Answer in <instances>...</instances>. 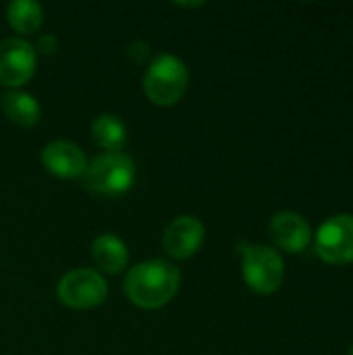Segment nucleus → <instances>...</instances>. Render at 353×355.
I'll use <instances>...</instances> for the list:
<instances>
[{
  "label": "nucleus",
  "mask_w": 353,
  "mask_h": 355,
  "mask_svg": "<svg viewBox=\"0 0 353 355\" xmlns=\"http://www.w3.org/2000/svg\"><path fill=\"white\" fill-rule=\"evenodd\" d=\"M92 137L98 148L104 152H121L127 139V129L121 116L104 112L98 114L92 123Z\"/></svg>",
  "instance_id": "ddd939ff"
},
{
  "label": "nucleus",
  "mask_w": 353,
  "mask_h": 355,
  "mask_svg": "<svg viewBox=\"0 0 353 355\" xmlns=\"http://www.w3.org/2000/svg\"><path fill=\"white\" fill-rule=\"evenodd\" d=\"M241 252V275L246 285L258 295H273L285 279L283 256L262 243H246Z\"/></svg>",
  "instance_id": "20e7f679"
},
{
  "label": "nucleus",
  "mask_w": 353,
  "mask_h": 355,
  "mask_svg": "<svg viewBox=\"0 0 353 355\" xmlns=\"http://www.w3.org/2000/svg\"><path fill=\"white\" fill-rule=\"evenodd\" d=\"M8 25L21 35H33L44 23V6L33 0H12L6 6Z\"/></svg>",
  "instance_id": "4468645a"
},
{
  "label": "nucleus",
  "mask_w": 353,
  "mask_h": 355,
  "mask_svg": "<svg viewBox=\"0 0 353 355\" xmlns=\"http://www.w3.org/2000/svg\"><path fill=\"white\" fill-rule=\"evenodd\" d=\"M268 235L277 248V252H287V254H302L310 248L314 231L306 216L293 210H281L270 218L268 225Z\"/></svg>",
  "instance_id": "6e6552de"
},
{
  "label": "nucleus",
  "mask_w": 353,
  "mask_h": 355,
  "mask_svg": "<svg viewBox=\"0 0 353 355\" xmlns=\"http://www.w3.org/2000/svg\"><path fill=\"white\" fill-rule=\"evenodd\" d=\"M347 355H353V343H352V347H350V352H347Z\"/></svg>",
  "instance_id": "dca6fc26"
},
{
  "label": "nucleus",
  "mask_w": 353,
  "mask_h": 355,
  "mask_svg": "<svg viewBox=\"0 0 353 355\" xmlns=\"http://www.w3.org/2000/svg\"><path fill=\"white\" fill-rule=\"evenodd\" d=\"M92 260L98 266L100 275H119L129 262V252L123 239L112 233H102L92 243Z\"/></svg>",
  "instance_id": "9b49d317"
},
{
  "label": "nucleus",
  "mask_w": 353,
  "mask_h": 355,
  "mask_svg": "<svg viewBox=\"0 0 353 355\" xmlns=\"http://www.w3.org/2000/svg\"><path fill=\"white\" fill-rule=\"evenodd\" d=\"M316 256L331 266L353 264V214L327 218L312 237Z\"/></svg>",
  "instance_id": "423d86ee"
},
{
  "label": "nucleus",
  "mask_w": 353,
  "mask_h": 355,
  "mask_svg": "<svg viewBox=\"0 0 353 355\" xmlns=\"http://www.w3.org/2000/svg\"><path fill=\"white\" fill-rule=\"evenodd\" d=\"M56 48H58V40H56V35H52V33H42V35L35 40V46H33L35 54H44V56L54 54Z\"/></svg>",
  "instance_id": "2eb2a0df"
},
{
  "label": "nucleus",
  "mask_w": 353,
  "mask_h": 355,
  "mask_svg": "<svg viewBox=\"0 0 353 355\" xmlns=\"http://www.w3.org/2000/svg\"><path fill=\"white\" fill-rule=\"evenodd\" d=\"M83 181L85 187L98 196H123L133 187L135 162L125 152H102L87 164Z\"/></svg>",
  "instance_id": "7ed1b4c3"
},
{
  "label": "nucleus",
  "mask_w": 353,
  "mask_h": 355,
  "mask_svg": "<svg viewBox=\"0 0 353 355\" xmlns=\"http://www.w3.org/2000/svg\"><path fill=\"white\" fill-rule=\"evenodd\" d=\"M56 297L71 310H92L106 302L108 285L98 270L75 268L58 281Z\"/></svg>",
  "instance_id": "39448f33"
},
{
  "label": "nucleus",
  "mask_w": 353,
  "mask_h": 355,
  "mask_svg": "<svg viewBox=\"0 0 353 355\" xmlns=\"http://www.w3.org/2000/svg\"><path fill=\"white\" fill-rule=\"evenodd\" d=\"M181 272L175 264L162 258H152L135 264L123 283L127 300L141 310H158L166 306L179 291Z\"/></svg>",
  "instance_id": "f257e3e1"
},
{
  "label": "nucleus",
  "mask_w": 353,
  "mask_h": 355,
  "mask_svg": "<svg viewBox=\"0 0 353 355\" xmlns=\"http://www.w3.org/2000/svg\"><path fill=\"white\" fill-rule=\"evenodd\" d=\"M0 106L6 114V119L21 129H29L40 123V116H42L40 102L27 92L12 89V92L4 94L0 100Z\"/></svg>",
  "instance_id": "f8f14e48"
},
{
  "label": "nucleus",
  "mask_w": 353,
  "mask_h": 355,
  "mask_svg": "<svg viewBox=\"0 0 353 355\" xmlns=\"http://www.w3.org/2000/svg\"><path fill=\"white\" fill-rule=\"evenodd\" d=\"M37 67V54L33 44L15 35L0 42V83L4 87H21L33 75Z\"/></svg>",
  "instance_id": "0eeeda50"
},
{
  "label": "nucleus",
  "mask_w": 353,
  "mask_h": 355,
  "mask_svg": "<svg viewBox=\"0 0 353 355\" xmlns=\"http://www.w3.org/2000/svg\"><path fill=\"white\" fill-rule=\"evenodd\" d=\"M189 87V69L175 54H158L144 75V94L156 106H175Z\"/></svg>",
  "instance_id": "f03ea898"
},
{
  "label": "nucleus",
  "mask_w": 353,
  "mask_h": 355,
  "mask_svg": "<svg viewBox=\"0 0 353 355\" xmlns=\"http://www.w3.org/2000/svg\"><path fill=\"white\" fill-rule=\"evenodd\" d=\"M206 227L200 218L183 214L177 216L162 235V248L173 260H189L202 248Z\"/></svg>",
  "instance_id": "1a4fd4ad"
},
{
  "label": "nucleus",
  "mask_w": 353,
  "mask_h": 355,
  "mask_svg": "<svg viewBox=\"0 0 353 355\" xmlns=\"http://www.w3.org/2000/svg\"><path fill=\"white\" fill-rule=\"evenodd\" d=\"M42 164L50 175L58 179H79L85 175L89 160L77 144L67 139H56L44 146Z\"/></svg>",
  "instance_id": "9d476101"
}]
</instances>
